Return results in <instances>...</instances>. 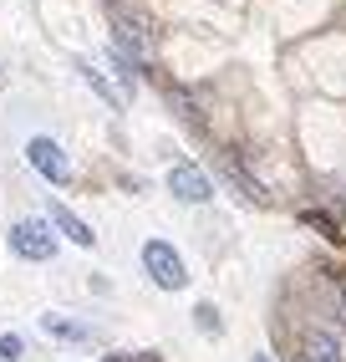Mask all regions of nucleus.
<instances>
[{
    "label": "nucleus",
    "mask_w": 346,
    "mask_h": 362,
    "mask_svg": "<svg viewBox=\"0 0 346 362\" xmlns=\"http://www.w3.org/2000/svg\"><path fill=\"white\" fill-rule=\"evenodd\" d=\"M193 322H199V332H209V337L225 332V322H219V306H214V301H199V306H193Z\"/></svg>",
    "instance_id": "nucleus-9"
},
{
    "label": "nucleus",
    "mask_w": 346,
    "mask_h": 362,
    "mask_svg": "<svg viewBox=\"0 0 346 362\" xmlns=\"http://www.w3.org/2000/svg\"><path fill=\"white\" fill-rule=\"evenodd\" d=\"M46 220H52V225H56V230H61V235L71 240V245H82V250H92V245H97L92 225L82 220V214H71V209H66L61 199H46Z\"/></svg>",
    "instance_id": "nucleus-5"
},
{
    "label": "nucleus",
    "mask_w": 346,
    "mask_h": 362,
    "mask_svg": "<svg viewBox=\"0 0 346 362\" xmlns=\"http://www.w3.org/2000/svg\"><path fill=\"white\" fill-rule=\"evenodd\" d=\"M301 362H346V357H341V342H336L331 332H306Z\"/></svg>",
    "instance_id": "nucleus-7"
},
{
    "label": "nucleus",
    "mask_w": 346,
    "mask_h": 362,
    "mask_svg": "<svg viewBox=\"0 0 346 362\" xmlns=\"http://www.w3.org/2000/svg\"><path fill=\"white\" fill-rule=\"evenodd\" d=\"M250 362H270V357H265V352H255V357H250Z\"/></svg>",
    "instance_id": "nucleus-14"
},
{
    "label": "nucleus",
    "mask_w": 346,
    "mask_h": 362,
    "mask_svg": "<svg viewBox=\"0 0 346 362\" xmlns=\"http://www.w3.org/2000/svg\"><path fill=\"white\" fill-rule=\"evenodd\" d=\"M71 66H77V77H82V82H87L97 98L107 103V107H122V92H117V87H112V82H107V77H102V71H97L87 57H71Z\"/></svg>",
    "instance_id": "nucleus-6"
},
{
    "label": "nucleus",
    "mask_w": 346,
    "mask_h": 362,
    "mask_svg": "<svg viewBox=\"0 0 346 362\" xmlns=\"http://www.w3.org/2000/svg\"><path fill=\"white\" fill-rule=\"evenodd\" d=\"M41 332H52V337H61V342H92V327L87 322H71V317H56V311H46L41 317Z\"/></svg>",
    "instance_id": "nucleus-8"
},
{
    "label": "nucleus",
    "mask_w": 346,
    "mask_h": 362,
    "mask_svg": "<svg viewBox=\"0 0 346 362\" xmlns=\"http://www.w3.org/2000/svg\"><path fill=\"white\" fill-rule=\"evenodd\" d=\"M143 271H148V281H153L158 291H184L189 286V265L168 240H148L143 245Z\"/></svg>",
    "instance_id": "nucleus-1"
},
{
    "label": "nucleus",
    "mask_w": 346,
    "mask_h": 362,
    "mask_svg": "<svg viewBox=\"0 0 346 362\" xmlns=\"http://www.w3.org/2000/svg\"><path fill=\"white\" fill-rule=\"evenodd\" d=\"M168 103H173V112H179L184 123H193V128H199V107H193V98H189L184 87H168Z\"/></svg>",
    "instance_id": "nucleus-10"
},
{
    "label": "nucleus",
    "mask_w": 346,
    "mask_h": 362,
    "mask_svg": "<svg viewBox=\"0 0 346 362\" xmlns=\"http://www.w3.org/2000/svg\"><path fill=\"white\" fill-rule=\"evenodd\" d=\"M26 163L36 168L46 184H71V158H66L61 143H56V138H46V133L26 138Z\"/></svg>",
    "instance_id": "nucleus-2"
},
{
    "label": "nucleus",
    "mask_w": 346,
    "mask_h": 362,
    "mask_svg": "<svg viewBox=\"0 0 346 362\" xmlns=\"http://www.w3.org/2000/svg\"><path fill=\"white\" fill-rule=\"evenodd\" d=\"M102 362H163V352H107Z\"/></svg>",
    "instance_id": "nucleus-13"
},
{
    "label": "nucleus",
    "mask_w": 346,
    "mask_h": 362,
    "mask_svg": "<svg viewBox=\"0 0 346 362\" xmlns=\"http://www.w3.org/2000/svg\"><path fill=\"white\" fill-rule=\"evenodd\" d=\"M168 194L179 204H209L214 199V179L204 174L199 163H173L168 168Z\"/></svg>",
    "instance_id": "nucleus-3"
},
{
    "label": "nucleus",
    "mask_w": 346,
    "mask_h": 362,
    "mask_svg": "<svg viewBox=\"0 0 346 362\" xmlns=\"http://www.w3.org/2000/svg\"><path fill=\"white\" fill-rule=\"evenodd\" d=\"M301 220H306L311 230H321V235H326V240H341V230H336V220H331V214H316V209H306V214H301Z\"/></svg>",
    "instance_id": "nucleus-12"
},
{
    "label": "nucleus",
    "mask_w": 346,
    "mask_h": 362,
    "mask_svg": "<svg viewBox=\"0 0 346 362\" xmlns=\"http://www.w3.org/2000/svg\"><path fill=\"white\" fill-rule=\"evenodd\" d=\"M20 357H26V342L16 332H0V362H20Z\"/></svg>",
    "instance_id": "nucleus-11"
},
{
    "label": "nucleus",
    "mask_w": 346,
    "mask_h": 362,
    "mask_svg": "<svg viewBox=\"0 0 346 362\" xmlns=\"http://www.w3.org/2000/svg\"><path fill=\"white\" fill-rule=\"evenodd\" d=\"M11 250L20 260H52L56 255V235L46 230V220H16L11 225Z\"/></svg>",
    "instance_id": "nucleus-4"
}]
</instances>
